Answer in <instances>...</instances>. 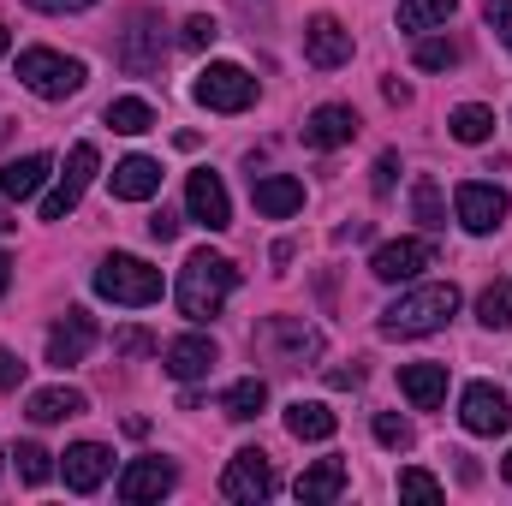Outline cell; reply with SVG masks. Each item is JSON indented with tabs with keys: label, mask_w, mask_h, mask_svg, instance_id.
<instances>
[{
	"label": "cell",
	"mask_w": 512,
	"mask_h": 506,
	"mask_svg": "<svg viewBox=\"0 0 512 506\" xmlns=\"http://www.w3.org/2000/svg\"><path fill=\"white\" fill-rule=\"evenodd\" d=\"M233 286H239V268H233L227 256L221 251H191L185 268H179V286H173L179 316H185V322H215V316L227 310Z\"/></svg>",
	"instance_id": "1"
},
{
	"label": "cell",
	"mask_w": 512,
	"mask_h": 506,
	"mask_svg": "<svg viewBox=\"0 0 512 506\" xmlns=\"http://www.w3.org/2000/svg\"><path fill=\"white\" fill-rule=\"evenodd\" d=\"M453 310H459V286L453 280L447 286H411V292H399L382 310V334L387 340H423V334L447 328Z\"/></svg>",
	"instance_id": "2"
},
{
	"label": "cell",
	"mask_w": 512,
	"mask_h": 506,
	"mask_svg": "<svg viewBox=\"0 0 512 506\" xmlns=\"http://www.w3.org/2000/svg\"><path fill=\"white\" fill-rule=\"evenodd\" d=\"M18 84L42 102H66V96L84 90V60H66L54 48H24L18 54Z\"/></svg>",
	"instance_id": "3"
},
{
	"label": "cell",
	"mask_w": 512,
	"mask_h": 506,
	"mask_svg": "<svg viewBox=\"0 0 512 506\" xmlns=\"http://www.w3.org/2000/svg\"><path fill=\"white\" fill-rule=\"evenodd\" d=\"M96 292H102V298H114V304L143 310V304H155V298H161V268H149L143 256L114 251L102 268H96Z\"/></svg>",
	"instance_id": "4"
},
{
	"label": "cell",
	"mask_w": 512,
	"mask_h": 506,
	"mask_svg": "<svg viewBox=\"0 0 512 506\" xmlns=\"http://www.w3.org/2000/svg\"><path fill=\"white\" fill-rule=\"evenodd\" d=\"M191 96H197L209 114H245V108L256 102V78L245 72V66H233V60H215V66L197 72Z\"/></svg>",
	"instance_id": "5"
},
{
	"label": "cell",
	"mask_w": 512,
	"mask_h": 506,
	"mask_svg": "<svg viewBox=\"0 0 512 506\" xmlns=\"http://www.w3.org/2000/svg\"><path fill=\"white\" fill-rule=\"evenodd\" d=\"M280 489V477H274V465H268V453L262 447H239L233 459H227V471H221V495L239 506H256L268 501Z\"/></svg>",
	"instance_id": "6"
},
{
	"label": "cell",
	"mask_w": 512,
	"mask_h": 506,
	"mask_svg": "<svg viewBox=\"0 0 512 506\" xmlns=\"http://www.w3.org/2000/svg\"><path fill=\"white\" fill-rule=\"evenodd\" d=\"M96 167H102L96 143H72V155H66V173H60V185H54V191L42 197V221H66V215L78 209V197L90 191Z\"/></svg>",
	"instance_id": "7"
},
{
	"label": "cell",
	"mask_w": 512,
	"mask_h": 506,
	"mask_svg": "<svg viewBox=\"0 0 512 506\" xmlns=\"http://www.w3.org/2000/svg\"><path fill=\"white\" fill-rule=\"evenodd\" d=\"M120 66H126L131 78H149V72H161V60H167V36H161V24H155V12H131V24L120 30Z\"/></svg>",
	"instance_id": "8"
},
{
	"label": "cell",
	"mask_w": 512,
	"mask_h": 506,
	"mask_svg": "<svg viewBox=\"0 0 512 506\" xmlns=\"http://www.w3.org/2000/svg\"><path fill=\"white\" fill-rule=\"evenodd\" d=\"M507 191L501 185H489V179H465L459 191H453V215H459V227L465 233H495L501 221H507Z\"/></svg>",
	"instance_id": "9"
},
{
	"label": "cell",
	"mask_w": 512,
	"mask_h": 506,
	"mask_svg": "<svg viewBox=\"0 0 512 506\" xmlns=\"http://www.w3.org/2000/svg\"><path fill=\"white\" fill-rule=\"evenodd\" d=\"M459 423L471 435H507L512 429V399L495 387V381H471L459 393Z\"/></svg>",
	"instance_id": "10"
},
{
	"label": "cell",
	"mask_w": 512,
	"mask_h": 506,
	"mask_svg": "<svg viewBox=\"0 0 512 506\" xmlns=\"http://www.w3.org/2000/svg\"><path fill=\"white\" fill-rule=\"evenodd\" d=\"M185 209H191V221L209 227V233H227V227H233V197H227L221 173H209V167H197V173L185 179Z\"/></svg>",
	"instance_id": "11"
},
{
	"label": "cell",
	"mask_w": 512,
	"mask_h": 506,
	"mask_svg": "<svg viewBox=\"0 0 512 506\" xmlns=\"http://www.w3.org/2000/svg\"><path fill=\"white\" fill-rule=\"evenodd\" d=\"M96 352V316L90 310H66L54 328H48V364L54 370H72Z\"/></svg>",
	"instance_id": "12"
},
{
	"label": "cell",
	"mask_w": 512,
	"mask_h": 506,
	"mask_svg": "<svg viewBox=\"0 0 512 506\" xmlns=\"http://www.w3.org/2000/svg\"><path fill=\"white\" fill-rule=\"evenodd\" d=\"M304 60H310L316 72L346 66V60H352V30H346L334 12H316V18L304 24Z\"/></svg>",
	"instance_id": "13"
},
{
	"label": "cell",
	"mask_w": 512,
	"mask_h": 506,
	"mask_svg": "<svg viewBox=\"0 0 512 506\" xmlns=\"http://www.w3.org/2000/svg\"><path fill=\"white\" fill-rule=\"evenodd\" d=\"M262 346H268L280 364H310V358H322V334H316L310 322H298V316H268V322H262Z\"/></svg>",
	"instance_id": "14"
},
{
	"label": "cell",
	"mask_w": 512,
	"mask_h": 506,
	"mask_svg": "<svg viewBox=\"0 0 512 506\" xmlns=\"http://www.w3.org/2000/svg\"><path fill=\"white\" fill-rule=\"evenodd\" d=\"M423 268H435V245L429 239H387L382 251L370 256V274L399 286V280H417Z\"/></svg>",
	"instance_id": "15"
},
{
	"label": "cell",
	"mask_w": 512,
	"mask_h": 506,
	"mask_svg": "<svg viewBox=\"0 0 512 506\" xmlns=\"http://www.w3.org/2000/svg\"><path fill=\"white\" fill-rule=\"evenodd\" d=\"M60 471H66V489L72 495H96L108 483V471H114V453L102 441H78V447L60 453Z\"/></svg>",
	"instance_id": "16"
},
{
	"label": "cell",
	"mask_w": 512,
	"mask_h": 506,
	"mask_svg": "<svg viewBox=\"0 0 512 506\" xmlns=\"http://www.w3.org/2000/svg\"><path fill=\"white\" fill-rule=\"evenodd\" d=\"M179 483V471L167 465V459H131L126 471H120V501H161L167 489Z\"/></svg>",
	"instance_id": "17"
},
{
	"label": "cell",
	"mask_w": 512,
	"mask_h": 506,
	"mask_svg": "<svg viewBox=\"0 0 512 506\" xmlns=\"http://www.w3.org/2000/svg\"><path fill=\"white\" fill-rule=\"evenodd\" d=\"M215 364H221V352H215L209 334H179V340L167 346V376L173 381H203Z\"/></svg>",
	"instance_id": "18"
},
{
	"label": "cell",
	"mask_w": 512,
	"mask_h": 506,
	"mask_svg": "<svg viewBox=\"0 0 512 506\" xmlns=\"http://www.w3.org/2000/svg\"><path fill=\"white\" fill-rule=\"evenodd\" d=\"M358 137V114L346 108V102H322L310 120H304V143L310 149H340V143H352Z\"/></svg>",
	"instance_id": "19"
},
{
	"label": "cell",
	"mask_w": 512,
	"mask_h": 506,
	"mask_svg": "<svg viewBox=\"0 0 512 506\" xmlns=\"http://www.w3.org/2000/svg\"><path fill=\"white\" fill-rule=\"evenodd\" d=\"M251 203L268 215V221H286L304 209V179L292 173H268V179H251Z\"/></svg>",
	"instance_id": "20"
},
{
	"label": "cell",
	"mask_w": 512,
	"mask_h": 506,
	"mask_svg": "<svg viewBox=\"0 0 512 506\" xmlns=\"http://www.w3.org/2000/svg\"><path fill=\"white\" fill-rule=\"evenodd\" d=\"M155 191H161V161L126 155V161L114 167V197H120V203H149Z\"/></svg>",
	"instance_id": "21"
},
{
	"label": "cell",
	"mask_w": 512,
	"mask_h": 506,
	"mask_svg": "<svg viewBox=\"0 0 512 506\" xmlns=\"http://www.w3.org/2000/svg\"><path fill=\"white\" fill-rule=\"evenodd\" d=\"M48 173H54V161H48V155H18V161H6V167H0V197L24 203V197H36V191L48 185Z\"/></svg>",
	"instance_id": "22"
},
{
	"label": "cell",
	"mask_w": 512,
	"mask_h": 506,
	"mask_svg": "<svg viewBox=\"0 0 512 506\" xmlns=\"http://www.w3.org/2000/svg\"><path fill=\"white\" fill-rule=\"evenodd\" d=\"M84 411H90V399L78 387H36L30 405H24L30 423H66V417H84Z\"/></svg>",
	"instance_id": "23"
},
{
	"label": "cell",
	"mask_w": 512,
	"mask_h": 506,
	"mask_svg": "<svg viewBox=\"0 0 512 506\" xmlns=\"http://www.w3.org/2000/svg\"><path fill=\"white\" fill-rule=\"evenodd\" d=\"M399 387L417 411H435L447 399V364H399Z\"/></svg>",
	"instance_id": "24"
},
{
	"label": "cell",
	"mask_w": 512,
	"mask_h": 506,
	"mask_svg": "<svg viewBox=\"0 0 512 506\" xmlns=\"http://www.w3.org/2000/svg\"><path fill=\"white\" fill-rule=\"evenodd\" d=\"M286 429H292V441H334L340 417H334L322 399H292V405H286Z\"/></svg>",
	"instance_id": "25"
},
{
	"label": "cell",
	"mask_w": 512,
	"mask_h": 506,
	"mask_svg": "<svg viewBox=\"0 0 512 506\" xmlns=\"http://www.w3.org/2000/svg\"><path fill=\"white\" fill-rule=\"evenodd\" d=\"M340 489H346V465L340 459H316L298 477V501H340Z\"/></svg>",
	"instance_id": "26"
},
{
	"label": "cell",
	"mask_w": 512,
	"mask_h": 506,
	"mask_svg": "<svg viewBox=\"0 0 512 506\" xmlns=\"http://www.w3.org/2000/svg\"><path fill=\"white\" fill-rule=\"evenodd\" d=\"M411 215L423 221V233H441L447 227V197H441V185L429 173H417V185H411Z\"/></svg>",
	"instance_id": "27"
},
{
	"label": "cell",
	"mask_w": 512,
	"mask_h": 506,
	"mask_svg": "<svg viewBox=\"0 0 512 506\" xmlns=\"http://www.w3.org/2000/svg\"><path fill=\"white\" fill-rule=\"evenodd\" d=\"M108 126L126 131V137H143V131H155V108L143 96H114L108 102Z\"/></svg>",
	"instance_id": "28"
},
{
	"label": "cell",
	"mask_w": 512,
	"mask_h": 506,
	"mask_svg": "<svg viewBox=\"0 0 512 506\" xmlns=\"http://www.w3.org/2000/svg\"><path fill=\"white\" fill-rule=\"evenodd\" d=\"M477 322L495 328V334H507L512 328V280H495V286L477 292Z\"/></svg>",
	"instance_id": "29"
},
{
	"label": "cell",
	"mask_w": 512,
	"mask_h": 506,
	"mask_svg": "<svg viewBox=\"0 0 512 506\" xmlns=\"http://www.w3.org/2000/svg\"><path fill=\"white\" fill-rule=\"evenodd\" d=\"M262 405H268V387H262V381H256V376L233 381V387L221 393V411H227L233 423H251L256 411H262Z\"/></svg>",
	"instance_id": "30"
},
{
	"label": "cell",
	"mask_w": 512,
	"mask_h": 506,
	"mask_svg": "<svg viewBox=\"0 0 512 506\" xmlns=\"http://www.w3.org/2000/svg\"><path fill=\"white\" fill-rule=\"evenodd\" d=\"M459 12V0H399V30H435Z\"/></svg>",
	"instance_id": "31"
},
{
	"label": "cell",
	"mask_w": 512,
	"mask_h": 506,
	"mask_svg": "<svg viewBox=\"0 0 512 506\" xmlns=\"http://www.w3.org/2000/svg\"><path fill=\"white\" fill-rule=\"evenodd\" d=\"M447 131H453L459 143H489V137H495V114H489L483 102H465V108H453Z\"/></svg>",
	"instance_id": "32"
},
{
	"label": "cell",
	"mask_w": 512,
	"mask_h": 506,
	"mask_svg": "<svg viewBox=\"0 0 512 506\" xmlns=\"http://www.w3.org/2000/svg\"><path fill=\"white\" fill-rule=\"evenodd\" d=\"M411 60H417L423 72H447V66H459V42H447V36H423V42L411 48Z\"/></svg>",
	"instance_id": "33"
},
{
	"label": "cell",
	"mask_w": 512,
	"mask_h": 506,
	"mask_svg": "<svg viewBox=\"0 0 512 506\" xmlns=\"http://www.w3.org/2000/svg\"><path fill=\"white\" fill-rule=\"evenodd\" d=\"M12 459H18V477H24L30 489H36V483H48V471H54V465H48L54 453H48V447H36V441H18V453H12Z\"/></svg>",
	"instance_id": "34"
},
{
	"label": "cell",
	"mask_w": 512,
	"mask_h": 506,
	"mask_svg": "<svg viewBox=\"0 0 512 506\" xmlns=\"http://www.w3.org/2000/svg\"><path fill=\"white\" fill-rule=\"evenodd\" d=\"M399 495H411V501H441L447 489H441V483H435L429 471H417V465H405V471H399Z\"/></svg>",
	"instance_id": "35"
},
{
	"label": "cell",
	"mask_w": 512,
	"mask_h": 506,
	"mask_svg": "<svg viewBox=\"0 0 512 506\" xmlns=\"http://www.w3.org/2000/svg\"><path fill=\"white\" fill-rule=\"evenodd\" d=\"M376 441H382L387 453H405V447H411L417 435H411V423H405V417H393V411H382V417H376Z\"/></svg>",
	"instance_id": "36"
},
{
	"label": "cell",
	"mask_w": 512,
	"mask_h": 506,
	"mask_svg": "<svg viewBox=\"0 0 512 506\" xmlns=\"http://www.w3.org/2000/svg\"><path fill=\"white\" fill-rule=\"evenodd\" d=\"M215 36H221V24H215L209 12H191V18H185V36H179V42H185V48H209Z\"/></svg>",
	"instance_id": "37"
},
{
	"label": "cell",
	"mask_w": 512,
	"mask_h": 506,
	"mask_svg": "<svg viewBox=\"0 0 512 506\" xmlns=\"http://www.w3.org/2000/svg\"><path fill=\"white\" fill-rule=\"evenodd\" d=\"M483 18H489V30L507 42V54H512V0H489V6H483Z\"/></svg>",
	"instance_id": "38"
},
{
	"label": "cell",
	"mask_w": 512,
	"mask_h": 506,
	"mask_svg": "<svg viewBox=\"0 0 512 506\" xmlns=\"http://www.w3.org/2000/svg\"><path fill=\"white\" fill-rule=\"evenodd\" d=\"M114 352H120V358H143V352H155V340H149L143 328H120V334H114Z\"/></svg>",
	"instance_id": "39"
},
{
	"label": "cell",
	"mask_w": 512,
	"mask_h": 506,
	"mask_svg": "<svg viewBox=\"0 0 512 506\" xmlns=\"http://www.w3.org/2000/svg\"><path fill=\"white\" fill-rule=\"evenodd\" d=\"M149 239H155V245H173V239H179V215H173V209H155V215H149Z\"/></svg>",
	"instance_id": "40"
},
{
	"label": "cell",
	"mask_w": 512,
	"mask_h": 506,
	"mask_svg": "<svg viewBox=\"0 0 512 506\" xmlns=\"http://www.w3.org/2000/svg\"><path fill=\"white\" fill-rule=\"evenodd\" d=\"M18 381H24V364H18V352H6V346H0V393H12Z\"/></svg>",
	"instance_id": "41"
},
{
	"label": "cell",
	"mask_w": 512,
	"mask_h": 506,
	"mask_svg": "<svg viewBox=\"0 0 512 506\" xmlns=\"http://www.w3.org/2000/svg\"><path fill=\"white\" fill-rule=\"evenodd\" d=\"M393 173H399V155L387 149L382 161H376V197H387V191H393Z\"/></svg>",
	"instance_id": "42"
},
{
	"label": "cell",
	"mask_w": 512,
	"mask_h": 506,
	"mask_svg": "<svg viewBox=\"0 0 512 506\" xmlns=\"http://www.w3.org/2000/svg\"><path fill=\"white\" fill-rule=\"evenodd\" d=\"M24 6H36V12H84L96 0H24Z\"/></svg>",
	"instance_id": "43"
},
{
	"label": "cell",
	"mask_w": 512,
	"mask_h": 506,
	"mask_svg": "<svg viewBox=\"0 0 512 506\" xmlns=\"http://www.w3.org/2000/svg\"><path fill=\"white\" fill-rule=\"evenodd\" d=\"M364 381V364H352V370H328V387H358Z\"/></svg>",
	"instance_id": "44"
},
{
	"label": "cell",
	"mask_w": 512,
	"mask_h": 506,
	"mask_svg": "<svg viewBox=\"0 0 512 506\" xmlns=\"http://www.w3.org/2000/svg\"><path fill=\"white\" fill-rule=\"evenodd\" d=\"M6 286H12V256L0 251V292H6Z\"/></svg>",
	"instance_id": "45"
},
{
	"label": "cell",
	"mask_w": 512,
	"mask_h": 506,
	"mask_svg": "<svg viewBox=\"0 0 512 506\" xmlns=\"http://www.w3.org/2000/svg\"><path fill=\"white\" fill-rule=\"evenodd\" d=\"M12 227H18V221H12V209L0 203V233H12Z\"/></svg>",
	"instance_id": "46"
},
{
	"label": "cell",
	"mask_w": 512,
	"mask_h": 506,
	"mask_svg": "<svg viewBox=\"0 0 512 506\" xmlns=\"http://www.w3.org/2000/svg\"><path fill=\"white\" fill-rule=\"evenodd\" d=\"M6 48H12V30H6V24H0V54H6Z\"/></svg>",
	"instance_id": "47"
},
{
	"label": "cell",
	"mask_w": 512,
	"mask_h": 506,
	"mask_svg": "<svg viewBox=\"0 0 512 506\" xmlns=\"http://www.w3.org/2000/svg\"><path fill=\"white\" fill-rule=\"evenodd\" d=\"M507 483H512V453H507Z\"/></svg>",
	"instance_id": "48"
}]
</instances>
